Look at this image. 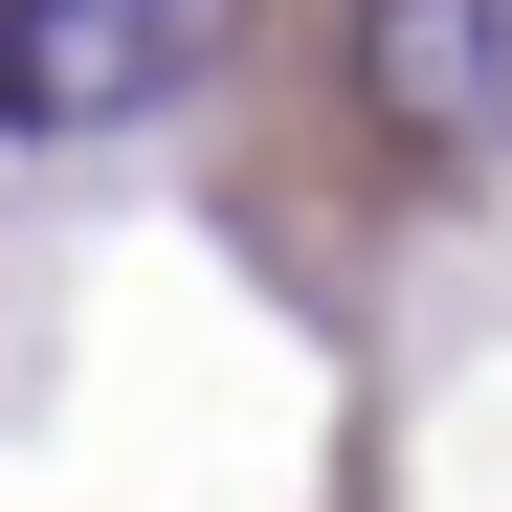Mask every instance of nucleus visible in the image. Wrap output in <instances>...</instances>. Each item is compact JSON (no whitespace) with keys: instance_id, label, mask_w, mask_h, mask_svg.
I'll return each mask as SVG.
<instances>
[{"instance_id":"f257e3e1","label":"nucleus","mask_w":512,"mask_h":512,"mask_svg":"<svg viewBox=\"0 0 512 512\" xmlns=\"http://www.w3.org/2000/svg\"><path fill=\"white\" fill-rule=\"evenodd\" d=\"M223 45H245V0H0V134H23V156L156 134Z\"/></svg>"},{"instance_id":"f03ea898","label":"nucleus","mask_w":512,"mask_h":512,"mask_svg":"<svg viewBox=\"0 0 512 512\" xmlns=\"http://www.w3.org/2000/svg\"><path fill=\"white\" fill-rule=\"evenodd\" d=\"M334 67H357V112L423 156V179H490L512 156V0H357Z\"/></svg>"}]
</instances>
